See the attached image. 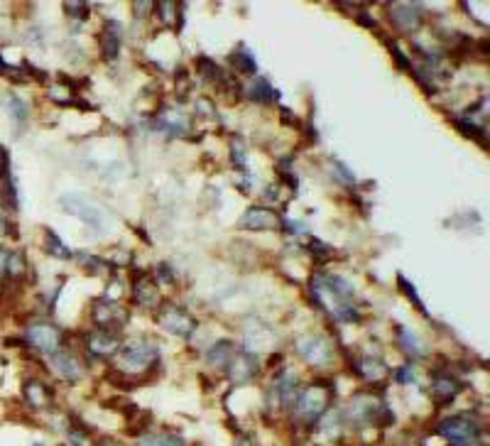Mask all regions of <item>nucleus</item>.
Masks as SVG:
<instances>
[{
  "mask_svg": "<svg viewBox=\"0 0 490 446\" xmlns=\"http://www.w3.org/2000/svg\"><path fill=\"white\" fill-rule=\"evenodd\" d=\"M66 13L76 20H86L89 17V6L86 3H66Z\"/></svg>",
  "mask_w": 490,
  "mask_h": 446,
  "instance_id": "31",
  "label": "nucleus"
},
{
  "mask_svg": "<svg viewBox=\"0 0 490 446\" xmlns=\"http://www.w3.org/2000/svg\"><path fill=\"white\" fill-rule=\"evenodd\" d=\"M434 390H436V395H439L441 400L449 402L461 392V382L456 380V378H451V376H439V378H436V382H434Z\"/></svg>",
  "mask_w": 490,
  "mask_h": 446,
  "instance_id": "17",
  "label": "nucleus"
},
{
  "mask_svg": "<svg viewBox=\"0 0 490 446\" xmlns=\"http://www.w3.org/2000/svg\"><path fill=\"white\" fill-rule=\"evenodd\" d=\"M459 131L463 133V135H468V137H473V140H485V133L480 131L478 126H473L470 121H459Z\"/></svg>",
  "mask_w": 490,
  "mask_h": 446,
  "instance_id": "30",
  "label": "nucleus"
},
{
  "mask_svg": "<svg viewBox=\"0 0 490 446\" xmlns=\"http://www.w3.org/2000/svg\"><path fill=\"white\" fill-rule=\"evenodd\" d=\"M140 446H181V439H177V436H167V434L145 436V439L140 441Z\"/></svg>",
  "mask_w": 490,
  "mask_h": 446,
  "instance_id": "25",
  "label": "nucleus"
},
{
  "mask_svg": "<svg viewBox=\"0 0 490 446\" xmlns=\"http://www.w3.org/2000/svg\"><path fill=\"white\" fill-rule=\"evenodd\" d=\"M439 431L454 446H473L478 439V424L468 417H449L439 424Z\"/></svg>",
  "mask_w": 490,
  "mask_h": 446,
  "instance_id": "2",
  "label": "nucleus"
},
{
  "mask_svg": "<svg viewBox=\"0 0 490 446\" xmlns=\"http://www.w3.org/2000/svg\"><path fill=\"white\" fill-rule=\"evenodd\" d=\"M118 346H120V341L113 334H108V331H98V334L89 336V351L94 353V356H110Z\"/></svg>",
  "mask_w": 490,
  "mask_h": 446,
  "instance_id": "11",
  "label": "nucleus"
},
{
  "mask_svg": "<svg viewBox=\"0 0 490 446\" xmlns=\"http://www.w3.org/2000/svg\"><path fill=\"white\" fill-rule=\"evenodd\" d=\"M387 50H390V54L395 57L397 66H402V69L412 71V61L407 59V54H405V52H400V47H397L395 42H392V40H387Z\"/></svg>",
  "mask_w": 490,
  "mask_h": 446,
  "instance_id": "28",
  "label": "nucleus"
},
{
  "mask_svg": "<svg viewBox=\"0 0 490 446\" xmlns=\"http://www.w3.org/2000/svg\"><path fill=\"white\" fill-rule=\"evenodd\" d=\"M400 290H405V295L410 297V302L415 306H420V309H424V306H422V302H420V297H417V290L415 287L410 285V280H407L405 275H400Z\"/></svg>",
  "mask_w": 490,
  "mask_h": 446,
  "instance_id": "32",
  "label": "nucleus"
},
{
  "mask_svg": "<svg viewBox=\"0 0 490 446\" xmlns=\"http://www.w3.org/2000/svg\"><path fill=\"white\" fill-rule=\"evenodd\" d=\"M157 10H160L162 20L167 22V25H172V22H177V30H181V3H157Z\"/></svg>",
  "mask_w": 490,
  "mask_h": 446,
  "instance_id": "21",
  "label": "nucleus"
},
{
  "mask_svg": "<svg viewBox=\"0 0 490 446\" xmlns=\"http://www.w3.org/2000/svg\"><path fill=\"white\" fill-rule=\"evenodd\" d=\"M157 290L150 285L147 280H135V299L140 304H147V306H155L157 304Z\"/></svg>",
  "mask_w": 490,
  "mask_h": 446,
  "instance_id": "22",
  "label": "nucleus"
},
{
  "mask_svg": "<svg viewBox=\"0 0 490 446\" xmlns=\"http://www.w3.org/2000/svg\"><path fill=\"white\" fill-rule=\"evenodd\" d=\"M230 155H233L235 165L245 167V157H243V152H240V140H233V145H230Z\"/></svg>",
  "mask_w": 490,
  "mask_h": 446,
  "instance_id": "34",
  "label": "nucleus"
},
{
  "mask_svg": "<svg viewBox=\"0 0 490 446\" xmlns=\"http://www.w3.org/2000/svg\"><path fill=\"white\" fill-rule=\"evenodd\" d=\"M47 251H50L52 255H57V258H71V251H66V248L61 246V241L52 231L47 233Z\"/></svg>",
  "mask_w": 490,
  "mask_h": 446,
  "instance_id": "26",
  "label": "nucleus"
},
{
  "mask_svg": "<svg viewBox=\"0 0 490 446\" xmlns=\"http://www.w3.org/2000/svg\"><path fill=\"white\" fill-rule=\"evenodd\" d=\"M297 348H299L302 356H304L309 363H314V366H329L331 358H334V353H331V346L326 343V339H319V336L302 339V341L297 343Z\"/></svg>",
  "mask_w": 490,
  "mask_h": 446,
  "instance_id": "6",
  "label": "nucleus"
},
{
  "mask_svg": "<svg viewBox=\"0 0 490 446\" xmlns=\"http://www.w3.org/2000/svg\"><path fill=\"white\" fill-rule=\"evenodd\" d=\"M3 272H6V258L0 255V280H3Z\"/></svg>",
  "mask_w": 490,
  "mask_h": 446,
  "instance_id": "38",
  "label": "nucleus"
},
{
  "mask_svg": "<svg viewBox=\"0 0 490 446\" xmlns=\"http://www.w3.org/2000/svg\"><path fill=\"white\" fill-rule=\"evenodd\" d=\"M52 368H54V373L59 378H64V380H79L81 378V366L76 363L74 356H69V353H52Z\"/></svg>",
  "mask_w": 490,
  "mask_h": 446,
  "instance_id": "10",
  "label": "nucleus"
},
{
  "mask_svg": "<svg viewBox=\"0 0 490 446\" xmlns=\"http://www.w3.org/2000/svg\"><path fill=\"white\" fill-rule=\"evenodd\" d=\"M27 395H30V400L35 402V405H42V402L47 400V390L45 385H40V382H27Z\"/></svg>",
  "mask_w": 490,
  "mask_h": 446,
  "instance_id": "29",
  "label": "nucleus"
},
{
  "mask_svg": "<svg viewBox=\"0 0 490 446\" xmlns=\"http://www.w3.org/2000/svg\"><path fill=\"white\" fill-rule=\"evenodd\" d=\"M309 251H311V253H316V255H319V258H324V255H329V253H331V248H329V246H324V243H321V241H311V243H309Z\"/></svg>",
  "mask_w": 490,
  "mask_h": 446,
  "instance_id": "35",
  "label": "nucleus"
},
{
  "mask_svg": "<svg viewBox=\"0 0 490 446\" xmlns=\"http://www.w3.org/2000/svg\"><path fill=\"white\" fill-rule=\"evenodd\" d=\"M6 108H8V113H10L13 118H15L17 123H25L27 118H30V108H27V103L20 98V96H15V94H8L6 96Z\"/></svg>",
  "mask_w": 490,
  "mask_h": 446,
  "instance_id": "18",
  "label": "nucleus"
},
{
  "mask_svg": "<svg viewBox=\"0 0 490 446\" xmlns=\"http://www.w3.org/2000/svg\"><path fill=\"white\" fill-rule=\"evenodd\" d=\"M27 341L45 353H57V348L61 343V334L52 324H32L27 329Z\"/></svg>",
  "mask_w": 490,
  "mask_h": 446,
  "instance_id": "3",
  "label": "nucleus"
},
{
  "mask_svg": "<svg viewBox=\"0 0 490 446\" xmlns=\"http://www.w3.org/2000/svg\"><path fill=\"white\" fill-rule=\"evenodd\" d=\"M160 324L165 326L170 334H177V336H181V339H189L196 329V321L191 319L184 309H179V306H167Z\"/></svg>",
  "mask_w": 490,
  "mask_h": 446,
  "instance_id": "5",
  "label": "nucleus"
},
{
  "mask_svg": "<svg viewBox=\"0 0 490 446\" xmlns=\"http://www.w3.org/2000/svg\"><path fill=\"white\" fill-rule=\"evenodd\" d=\"M280 400H282V405H292V402L297 400V380L292 376H287L285 380L280 382Z\"/></svg>",
  "mask_w": 490,
  "mask_h": 446,
  "instance_id": "24",
  "label": "nucleus"
},
{
  "mask_svg": "<svg viewBox=\"0 0 490 446\" xmlns=\"http://www.w3.org/2000/svg\"><path fill=\"white\" fill-rule=\"evenodd\" d=\"M397 380H400V382H412V380H415L412 368H400V371H397Z\"/></svg>",
  "mask_w": 490,
  "mask_h": 446,
  "instance_id": "36",
  "label": "nucleus"
},
{
  "mask_svg": "<svg viewBox=\"0 0 490 446\" xmlns=\"http://www.w3.org/2000/svg\"><path fill=\"white\" fill-rule=\"evenodd\" d=\"M8 170H10V155L3 145H0V177H6Z\"/></svg>",
  "mask_w": 490,
  "mask_h": 446,
  "instance_id": "33",
  "label": "nucleus"
},
{
  "mask_svg": "<svg viewBox=\"0 0 490 446\" xmlns=\"http://www.w3.org/2000/svg\"><path fill=\"white\" fill-rule=\"evenodd\" d=\"M157 128L172 133V135H181V133H186V128H189V118H186L184 113H179V110H167L165 116L157 121Z\"/></svg>",
  "mask_w": 490,
  "mask_h": 446,
  "instance_id": "12",
  "label": "nucleus"
},
{
  "mask_svg": "<svg viewBox=\"0 0 490 446\" xmlns=\"http://www.w3.org/2000/svg\"><path fill=\"white\" fill-rule=\"evenodd\" d=\"M61 206H64L66 211H71V214L81 216V218H84L86 223H91L96 231L103 228V211H101L98 206L89 204V201H79L76 196H64V199H61Z\"/></svg>",
  "mask_w": 490,
  "mask_h": 446,
  "instance_id": "7",
  "label": "nucleus"
},
{
  "mask_svg": "<svg viewBox=\"0 0 490 446\" xmlns=\"http://www.w3.org/2000/svg\"><path fill=\"white\" fill-rule=\"evenodd\" d=\"M355 371H358V376H363L365 380H380V378H385L387 368H385V363L378 361V358H360Z\"/></svg>",
  "mask_w": 490,
  "mask_h": 446,
  "instance_id": "14",
  "label": "nucleus"
},
{
  "mask_svg": "<svg viewBox=\"0 0 490 446\" xmlns=\"http://www.w3.org/2000/svg\"><path fill=\"white\" fill-rule=\"evenodd\" d=\"M392 22L397 25V30L402 32H415L422 25V10L417 3H397L392 8Z\"/></svg>",
  "mask_w": 490,
  "mask_h": 446,
  "instance_id": "9",
  "label": "nucleus"
},
{
  "mask_svg": "<svg viewBox=\"0 0 490 446\" xmlns=\"http://www.w3.org/2000/svg\"><path fill=\"white\" fill-rule=\"evenodd\" d=\"M397 341H400V348L405 353H410V356H420L422 353V341L420 339L415 336V334H412V331H407V329H400L397 331Z\"/></svg>",
  "mask_w": 490,
  "mask_h": 446,
  "instance_id": "23",
  "label": "nucleus"
},
{
  "mask_svg": "<svg viewBox=\"0 0 490 446\" xmlns=\"http://www.w3.org/2000/svg\"><path fill=\"white\" fill-rule=\"evenodd\" d=\"M248 98L258 101V103H270V101L280 98V94L272 89V84L267 79H258L255 84H251V89H248Z\"/></svg>",
  "mask_w": 490,
  "mask_h": 446,
  "instance_id": "15",
  "label": "nucleus"
},
{
  "mask_svg": "<svg viewBox=\"0 0 490 446\" xmlns=\"http://www.w3.org/2000/svg\"><path fill=\"white\" fill-rule=\"evenodd\" d=\"M228 61L235 66L238 71H245V74H255V59H253V54L248 50H245V45H240L235 52H230Z\"/></svg>",
  "mask_w": 490,
  "mask_h": 446,
  "instance_id": "16",
  "label": "nucleus"
},
{
  "mask_svg": "<svg viewBox=\"0 0 490 446\" xmlns=\"http://www.w3.org/2000/svg\"><path fill=\"white\" fill-rule=\"evenodd\" d=\"M240 226L251 228V231H275L280 226V216L272 209H251L245 211Z\"/></svg>",
  "mask_w": 490,
  "mask_h": 446,
  "instance_id": "8",
  "label": "nucleus"
},
{
  "mask_svg": "<svg viewBox=\"0 0 490 446\" xmlns=\"http://www.w3.org/2000/svg\"><path fill=\"white\" fill-rule=\"evenodd\" d=\"M199 69H201V74H204L209 81H218L221 76H223V74H221L218 66H216L211 59H206V57H199Z\"/></svg>",
  "mask_w": 490,
  "mask_h": 446,
  "instance_id": "27",
  "label": "nucleus"
},
{
  "mask_svg": "<svg viewBox=\"0 0 490 446\" xmlns=\"http://www.w3.org/2000/svg\"><path fill=\"white\" fill-rule=\"evenodd\" d=\"M155 358H157V348H155V343H150L147 339L128 343L126 351H123V361H126V366L133 368V371H142V368L150 366Z\"/></svg>",
  "mask_w": 490,
  "mask_h": 446,
  "instance_id": "4",
  "label": "nucleus"
},
{
  "mask_svg": "<svg viewBox=\"0 0 490 446\" xmlns=\"http://www.w3.org/2000/svg\"><path fill=\"white\" fill-rule=\"evenodd\" d=\"M6 231V214H3V211H0V233Z\"/></svg>",
  "mask_w": 490,
  "mask_h": 446,
  "instance_id": "37",
  "label": "nucleus"
},
{
  "mask_svg": "<svg viewBox=\"0 0 490 446\" xmlns=\"http://www.w3.org/2000/svg\"><path fill=\"white\" fill-rule=\"evenodd\" d=\"M326 402H329V392L324 390L321 382H314V385H309L304 392L297 395V410H299V417L306 424H314L324 415Z\"/></svg>",
  "mask_w": 490,
  "mask_h": 446,
  "instance_id": "1",
  "label": "nucleus"
},
{
  "mask_svg": "<svg viewBox=\"0 0 490 446\" xmlns=\"http://www.w3.org/2000/svg\"><path fill=\"white\" fill-rule=\"evenodd\" d=\"M258 363L253 356H243V358H233L228 366V376L233 378V380H251L253 373H255Z\"/></svg>",
  "mask_w": 490,
  "mask_h": 446,
  "instance_id": "13",
  "label": "nucleus"
},
{
  "mask_svg": "<svg viewBox=\"0 0 490 446\" xmlns=\"http://www.w3.org/2000/svg\"><path fill=\"white\" fill-rule=\"evenodd\" d=\"M230 353H233V346L228 341H221L218 346H214L209 351V363L211 366H218V368H228L230 366Z\"/></svg>",
  "mask_w": 490,
  "mask_h": 446,
  "instance_id": "19",
  "label": "nucleus"
},
{
  "mask_svg": "<svg viewBox=\"0 0 490 446\" xmlns=\"http://www.w3.org/2000/svg\"><path fill=\"white\" fill-rule=\"evenodd\" d=\"M118 22H105V35H103V57L105 59H115L118 57Z\"/></svg>",
  "mask_w": 490,
  "mask_h": 446,
  "instance_id": "20",
  "label": "nucleus"
}]
</instances>
